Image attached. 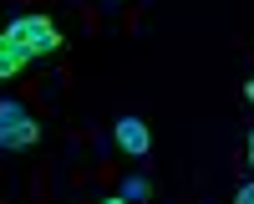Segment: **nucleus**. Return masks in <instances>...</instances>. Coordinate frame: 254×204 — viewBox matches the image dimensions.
I'll return each mask as SVG.
<instances>
[{"label":"nucleus","mask_w":254,"mask_h":204,"mask_svg":"<svg viewBox=\"0 0 254 204\" xmlns=\"http://www.w3.org/2000/svg\"><path fill=\"white\" fill-rule=\"evenodd\" d=\"M112 133H117V148H122V153H132V158H142L147 148H153V133H147V122H142V117H117V128H112Z\"/></svg>","instance_id":"obj_3"},{"label":"nucleus","mask_w":254,"mask_h":204,"mask_svg":"<svg viewBox=\"0 0 254 204\" xmlns=\"http://www.w3.org/2000/svg\"><path fill=\"white\" fill-rule=\"evenodd\" d=\"M249 169H254V133H249Z\"/></svg>","instance_id":"obj_8"},{"label":"nucleus","mask_w":254,"mask_h":204,"mask_svg":"<svg viewBox=\"0 0 254 204\" xmlns=\"http://www.w3.org/2000/svg\"><path fill=\"white\" fill-rule=\"evenodd\" d=\"M147 194H153V184H147V179H127V184H122V199H127V204H142Z\"/></svg>","instance_id":"obj_5"},{"label":"nucleus","mask_w":254,"mask_h":204,"mask_svg":"<svg viewBox=\"0 0 254 204\" xmlns=\"http://www.w3.org/2000/svg\"><path fill=\"white\" fill-rule=\"evenodd\" d=\"M26 67H31V51H26V46H15V41L0 31V82H5V77H20Z\"/></svg>","instance_id":"obj_4"},{"label":"nucleus","mask_w":254,"mask_h":204,"mask_svg":"<svg viewBox=\"0 0 254 204\" xmlns=\"http://www.w3.org/2000/svg\"><path fill=\"white\" fill-rule=\"evenodd\" d=\"M102 204H127V199H122V194H117V199H102Z\"/></svg>","instance_id":"obj_9"},{"label":"nucleus","mask_w":254,"mask_h":204,"mask_svg":"<svg viewBox=\"0 0 254 204\" xmlns=\"http://www.w3.org/2000/svg\"><path fill=\"white\" fill-rule=\"evenodd\" d=\"M239 204H254V184H244V189H239Z\"/></svg>","instance_id":"obj_6"},{"label":"nucleus","mask_w":254,"mask_h":204,"mask_svg":"<svg viewBox=\"0 0 254 204\" xmlns=\"http://www.w3.org/2000/svg\"><path fill=\"white\" fill-rule=\"evenodd\" d=\"M41 143V122L20 107V102H0V148L5 153H26V148H36Z\"/></svg>","instance_id":"obj_2"},{"label":"nucleus","mask_w":254,"mask_h":204,"mask_svg":"<svg viewBox=\"0 0 254 204\" xmlns=\"http://www.w3.org/2000/svg\"><path fill=\"white\" fill-rule=\"evenodd\" d=\"M244 102H249V107H254V77L244 82Z\"/></svg>","instance_id":"obj_7"},{"label":"nucleus","mask_w":254,"mask_h":204,"mask_svg":"<svg viewBox=\"0 0 254 204\" xmlns=\"http://www.w3.org/2000/svg\"><path fill=\"white\" fill-rule=\"evenodd\" d=\"M5 36L15 41V46H26L31 61H46V56H56L61 46H66V36H61L46 15H15L10 26H5Z\"/></svg>","instance_id":"obj_1"}]
</instances>
